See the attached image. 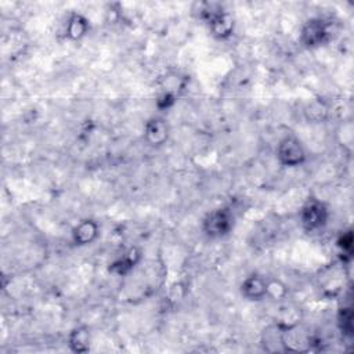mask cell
I'll use <instances>...</instances> for the list:
<instances>
[{"mask_svg": "<svg viewBox=\"0 0 354 354\" xmlns=\"http://www.w3.org/2000/svg\"><path fill=\"white\" fill-rule=\"evenodd\" d=\"M241 293L246 300L260 301L267 297V279L252 274L243 279L241 283Z\"/></svg>", "mask_w": 354, "mask_h": 354, "instance_id": "obj_8", "label": "cell"}, {"mask_svg": "<svg viewBox=\"0 0 354 354\" xmlns=\"http://www.w3.org/2000/svg\"><path fill=\"white\" fill-rule=\"evenodd\" d=\"M277 160L285 167H297L306 162V149L301 141L295 136L283 137L275 149Z\"/></svg>", "mask_w": 354, "mask_h": 354, "instance_id": "obj_3", "label": "cell"}, {"mask_svg": "<svg viewBox=\"0 0 354 354\" xmlns=\"http://www.w3.org/2000/svg\"><path fill=\"white\" fill-rule=\"evenodd\" d=\"M351 242H353V238H351V234L348 232L340 236V239L337 241V246L342 249V252L351 253Z\"/></svg>", "mask_w": 354, "mask_h": 354, "instance_id": "obj_13", "label": "cell"}, {"mask_svg": "<svg viewBox=\"0 0 354 354\" xmlns=\"http://www.w3.org/2000/svg\"><path fill=\"white\" fill-rule=\"evenodd\" d=\"M140 259H141L140 250L137 248H130L122 257L116 259L112 264H109L111 266L109 271L119 277L127 275L136 267V264L140 261Z\"/></svg>", "mask_w": 354, "mask_h": 354, "instance_id": "obj_10", "label": "cell"}, {"mask_svg": "<svg viewBox=\"0 0 354 354\" xmlns=\"http://www.w3.org/2000/svg\"><path fill=\"white\" fill-rule=\"evenodd\" d=\"M329 37V22L324 18L308 19L300 30V43L307 48H315L324 44Z\"/></svg>", "mask_w": 354, "mask_h": 354, "instance_id": "obj_5", "label": "cell"}, {"mask_svg": "<svg viewBox=\"0 0 354 354\" xmlns=\"http://www.w3.org/2000/svg\"><path fill=\"white\" fill-rule=\"evenodd\" d=\"M169 124L163 118L153 116L145 122L144 140L151 147H160L169 138Z\"/></svg>", "mask_w": 354, "mask_h": 354, "instance_id": "obj_6", "label": "cell"}, {"mask_svg": "<svg viewBox=\"0 0 354 354\" xmlns=\"http://www.w3.org/2000/svg\"><path fill=\"white\" fill-rule=\"evenodd\" d=\"M234 227V214L228 207H217L206 214L202 230L209 238H223L230 234Z\"/></svg>", "mask_w": 354, "mask_h": 354, "instance_id": "obj_2", "label": "cell"}, {"mask_svg": "<svg viewBox=\"0 0 354 354\" xmlns=\"http://www.w3.org/2000/svg\"><path fill=\"white\" fill-rule=\"evenodd\" d=\"M286 295V288L279 281H268L267 279V297H272L274 300H281Z\"/></svg>", "mask_w": 354, "mask_h": 354, "instance_id": "obj_12", "label": "cell"}, {"mask_svg": "<svg viewBox=\"0 0 354 354\" xmlns=\"http://www.w3.org/2000/svg\"><path fill=\"white\" fill-rule=\"evenodd\" d=\"M201 18L206 22L213 37L218 40H225L231 37L235 29L234 17L225 11L217 3H201L199 4Z\"/></svg>", "mask_w": 354, "mask_h": 354, "instance_id": "obj_1", "label": "cell"}, {"mask_svg": "<svg viewBox=\"0 0 354 354\" xmlns=\"http://www.w3.org/2000/svg\"><path fill=\"white\" fill-rule=\"evenodd\" d=\"M98 223L93 218H83L72 228V242L76 246H87L98 238Z\"/></svg>", "mask_w": 354, "mask_h": 354, "instance_id": "obj_7", "label": "cell"}, {"mask_svg": "<svg viewBox=\"0 0 354 354\" xmlns=\"http://www.w3.org/2000/svg\"><path fill=\"white\" fill-rule=\"evenodd\" d=\"M328 217L329 213L325 203L315 198H308L300 210V223L308 232L322 228L326 224Z\"/></svg>", "mask_w": 354, "mask_h": 354, "instance_id": "obj_4", "label": "cell"}, {"mask_svg": "<svg viewBox=\"0 0 354 354\" xmlns=\"http://www.w3.org/2000/svg\"><path fill=\"white\" fill-rule=\"evenodd\" d=\"M91 335L87 326H76L69 332L68 346L73 353H86L90 350Z\"/></svg>", "mask_w": 354, "mask_h": 354, "instance_id": "obj_11", "label": "cell"}, {"mask_svg": "<svg viewBox=\"0 0 354 354\" xmlns=\"http://www.w3.org/2000/svg\"><path fill=\"white\" fill-rule=\"evenodd\" d=\"M90 30L88 19L79 12H72L65 22V36L69 40L79 41L82 40Z\"/></svg>", "mask_w": 354, "mask_h": 354, "instance_id": "obj_9", "label": "cell"}]
</instances>
